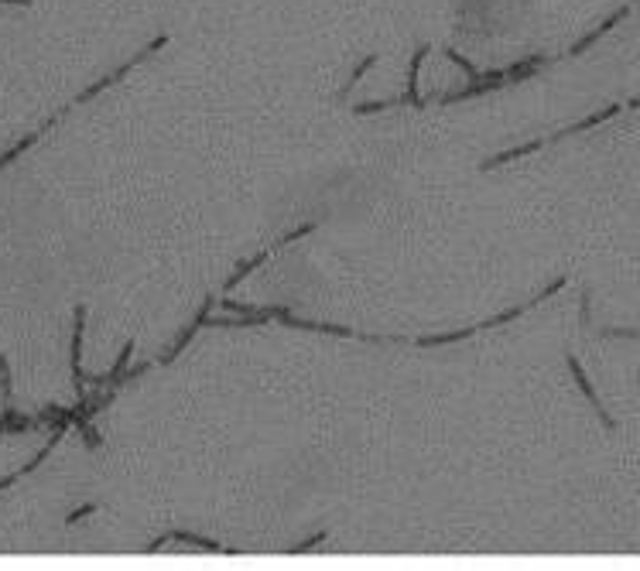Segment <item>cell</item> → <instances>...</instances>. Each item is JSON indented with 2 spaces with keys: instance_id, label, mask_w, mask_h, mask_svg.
I'll return each instance as SVG.
<instances>
[{
  "instance_id": "6",
  "label": "cell",
  "mask_w": 640,
  "mask_h": 571,
  "mask_svg": "<svg viewBox=\"0 0 640 571\" xmlns=\"http://www.w3.org/2000/svg\"><path fill=\"white\" fill-rule=\"evenodd\" d=\"M627 14H630V4H627V7H620V11L613 14V18H606V21L599 24L596 31H593V35H586V38H582L579 44H572V55H582V52H586L589 44H593V42H599V38H603V35H606V31H610L613 24H620V18H627Z\"/></svg>"
},
{
  "instance_id": "11",
  "label": "cell",
  "mask_w": 640,
  "mask_h": 571,
  "mask_svg": "<svg viewBox=\"0 0 640 571\" xmlns=\"http://www.w3.org/2000/svg\"><path fill=\"white\" fill-rule=\"evenodd\" d=\"M172 541H182V544H196V548H202V551H226V548H220L216 541H206V537H196V534H168ZM148 551H161V541H155Z\"/></svg>"
},
{
  "instance_id": "10",
  "label": "cell",
  "mask_w": 640,
  "mask_h": 571,
  "mask_svg": "<svg viewBox=\"0 0 640 571\" xmlns=\"http://www.w3.org/2000/svg\"><path fill=\"white\" fill-rule=\"evenodd\" d=\"M545 140H531V144H524V148H514V151H504V154H493L490 161H483V172H490V168H497V164H504V161H514V157H524V154H534L538 148H541Z\"/></svg>"
},
{
  "instance_id": "9",
  "label": "cell",
  "mask_w": 640,
  "mask_h": 571,
  "mask_svg": "<svg viewBox=\"0 0 640 571\" xmlns=\"http://www.w3.org/2000/svg\"><path fill=\"white\" fill-rule=\"evenodd\" d=\"M131 356H134V342H127V346H124V352H120V359L113 363L110 373H107V376H93V387H107V383H117V380L124 376V370H127Z\"/></svg>"
},
{
  "instance_id": "1",
  "label": "cell",
  "mask_w": 640,
  "mask_h": 571,
  "mask_svg": "<svg viewBox=\"0 0 640 571\" xmlns=\"http://www.w3.org/2000/svg\"><path fill=\"white\" fill-rule=\"evenodd\" d=\"M165 44H168V38H165V35H161V38H155V42L151 44H144V52H137V55H134L131 62H127V66H120L117 68V72H110V76H107V79H100V83H93V86L86 89V92H79V96H76V100H72V103H89V100H93V96H100V92H103V89L107 86H113V83H120V79H124V76H127V72H131L134 66H137V62H144V59H148V55H155L158 48H165Z\"/></svg>"
},
{
  "instance_id": "12",
  "label": "cell",
  "mask_w": 640,
  "mask_h": 571,
  "mask_svg": "<svg viewBox=\"0 0 640 571\" xmlns=\"http://www.w3.org/2000/svg\"><path fill=\"white\" fill-rule=\"evenodd\" d=\"M445 55H449V59H452V62H456V66L463 68L466 76H469V79H473V83H483V72H476V66H473V62H469V59H463V55H459V52H456V48H445Z\"/></svg>"
},
{
  "instance_id": "17",
  "label": "cell",
  "mask_w": 640,
  "mask_h": 571,
  "mask_svg": "<svg viewBox=\"0 0 640 571\" xmlns=\"http://www.w3.org/2000/svg\"><path fill=\"white\" fill-rule=\"evenodd\" d=\"M0 4H18V7H28L31 0H0Z\"/></svg>"
},
{
  "instance_id": "16",
  "label": "cell",
  "mask_w": 640,
  "mask_h": 571,
  "mask_svg": "<svg viewBox=\"0 0 640 571\" xmlns=\"http://www.w3.org/2000/svg\"><path fill=\"white\" fill-rule=\"evenodd\" d=\"M93 510H96V506H93V503L79 506V510H76V513H69V517H66V524H69V527H72V524H76V520H83V517H89V513H93Z\"/></svg>"
},
{
  "instance_id": "2",
  "label": "cell",
  "mask_w": 640,
  "mask_h": 571,
  "mask_svg": "<svg viewBox=\"0 0 640 571\" xmlns=\"http://www.w3.org/2000/svg\"><path fill=\"white\" fill-rule=\"evenodd\" d=\"M83 325H86V308H76V332H72V380H76V390L79 397H86V373L79 366V352H83Z\"/></svg>"
},
{
  "instance_id": "15",
  "label": "cell",
  "mask_w": 640,
  "mask_h": 571,
  "mask_svg": "<svg viewBox=\"0 0 640 571\" xmlns=\"http://www.w3.org/2000/svg\"><path fill=\"white\" fill-rule=\"evenodd\" d=\"M326 537H329V534H326V530H319V534H312L309 541H305V544H298V548H295V554H305V551H312L315 548V544H322V541H326Z\"/></svg>"
},
{
  "instance_id": "5",
  "label": "cell",
  "mask_w": 640,
  "mask_h": 571,
  "mask_svg": "<svg viewBox=\"0 0 640 571\" xmlns=\"http://www.w3.org/2000/svg\"><path fill=\"white\" fill-rule=\"evenodd\" d=\"M66 113V110H62ZM62 113H55V116H52V120H48V124H45V127H38V131L35 133H28V137H24V140H18V144H14V148H11V151L7 154H0V168H7V164H11V161H14V157H18V154L21 151H28V148H31V144H35V140H38V137H42L45 131H48V127H55V124H59V120H62Z\"/></svg>"
},
{
  "instance_id": "3",
  "label": "cell",
  "mask_w": 640,
  "mask_h": 571,
  "mask_svg": "<svg viewBox=\"0 0 640 571\" xmlns=\"http://www.w3.org/2000/svg\"><path fill=\"white\" fill-rule=\"evenodd\" d=\"M209 308H213V301H206V305H202V311L196 315V322H192L189 329L182 332V335H178V342L172 346V352H165V356H161V363H172V359H175L178 352H182L185 346H189V342H192V339H196V335H199V329L206 325V322H209Z\"/></svg>"
},
{
  "instance_id": "4",
  "label": "cell",
  "mask_w": 640,
  "mask_h": 571,
  "mask_svg": "<svg viewBox=\"0 0 640 571\" xmlns=\"http://www.w3.org/2000/svg\"><path fill=\"white\" fill-rule=\"evenodd\" d=\"M569 370H572L575 373V383H579V387H582V394L589 397V400H593V407H596L599 411V418H603V424H606V428H613V418H610V414H606V411H603V400H599L596 397V390H593V383H589V380H586V373H582V366H579V359H575V356H569Z\"/></svg>"
},
{
  "instance_id": "8",
  "label": "cell",
  "mask_w": 640,
  "mask_h": 571,
  "mask_svg": "<svg viewBox=\"0 0 640 571\" xmlns=\"http://www.w3.org/2000/svg\"><path fill=\"white\" fill-rule=\"evenodd\" d=\"M620 113V103H613V107H606V110L593 113L589 120H582V124H575V127H565V131H558L552 137V140H562V137H569V133H579V131H589V127H596V124H603V120H610V116H617Z\"/></svg>"
},
{
  "instance_id": "14",
  "label": "cell",
  "mask_w": 640,
  "mask_h": 571,
  "mask_svg": "<svg viewBox=\"0 0 640 571\" xmlns=\"http://www.w3.org/2000/svg\"><path fill=\"white\" fill-rule=\"evenodd\" d=\"M374 62H377V55H367V59H363V62H360V66L353 68V76H350V83H346V89H343V96H346V92H350V89H353L356 83H360V79H363V72L374 66Z\"/></svg>"
},
{
  "instance_id": "7",
  "label": "cell",
  "mask_w": 640,
  "mask_h": 571,
  "mask_svg": "<svg viewBox=\"0 0 640 571\" xmlns=\"http://www.w3.org/2000/svg\"><path fill=\"white\" fill-rule=\"evenodd\" d=\"M425 55H428V44H421L418 52H415V59H411V72H408V92H404V96H411V107H425V100H418V72H421Z\"/></svg>"
},
{
  "instance_id": "13",
  "label": "cell",
  "mask_w": 640,
  "mask_h": 571,
  "mask_svg": "<svg viewBox=\"0 0 640 571\" xmlns=\"http://www.w3.org/2000/svg\"><path fill=\"white\" fill-rule=\"evenodd\" d=\"M267 257H271V250H264V253H257V257H254V260H247V264H243L240 270H237V274H233V277H230V284H226V291H230V287H237V281H243V277H247V274H250V270H254V267H261V264H264Z\"/></svg>"
}]
</instances>
